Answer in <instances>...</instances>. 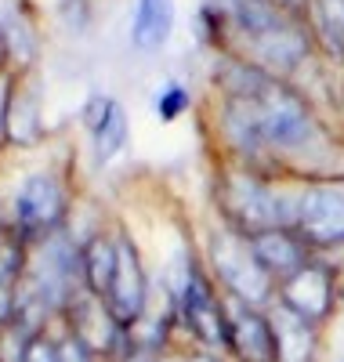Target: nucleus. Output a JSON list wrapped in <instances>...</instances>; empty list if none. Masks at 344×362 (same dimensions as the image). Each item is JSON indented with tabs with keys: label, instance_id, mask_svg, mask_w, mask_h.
<instances>
[{
	"label": "nucleus",
	"instance_id": "39448f33",
	"mask_svg": "<svg viewBox=\"0 0 344 362\" xmlns=\"http://www.w3.org/2000/svg\"><path fill=\"white\" fill-rule=\"evenodd\" d=\"M174 297L185 312V322L193 326V334L210 344V348H229V312L217 305L210 283L196 264L181 268V279L174 283Z\"/></svg>",
	"mask_w": 344,
	"mask_h": 362
},
{
	"label": "nucleus",
	"instance_id": "4468645a",
	"mask_svg": "<svg viewBox=\"0 0 344 362\" xmlns=\"http://www.w3.org/2000/svg\"><path fill=\"white\" fill-rule=\"evenodd\" d=\"M272 329H275V362H311V355H316V326L308 319L279 305V312L272 315Z\"/></svg>",
	"mask_w": 344,
	"mask_h": 362
},
{
	"label": "nucleus",
	"instance_id": "f257e3e1",
	"mask_svg": "<svg viewBox=\"0 0 344 362\" xmlns=\"http://www.w3.org/2000/svg\"><path fill=\"white\" fill-rule=\"evenodd\" d=\"M297 203L287 196H279L265 177L250 174V170H232L217 181V206L229 221V228L254 235L265 228H294L297 225Z\"/></svg>",
	"mask_w": 344,
	"mask_h": 362
},
{
	"label": "nucleus",
	"instance_id": "423d86ee",
	"mask_svg": "<svg viewBox=\"0 0 344 362\" xmlns=\"http://www.w3.org/2000/svg\"><path fill=\"white\" fill-rule=\"evenodd\" d=\"M333 297H337L333 272L319 261H308L304 268H297L294 276L279 283V305L301 319H308L311 326L323 322L333 312Z\"/></svg>",
	"mask_w": 344,
	"mask_h": 362
},
{
	"label": "nucleus",
	"instance_id": "f03ea898",
	"mask_svg": "<svg viewBox=\"0 0 344 362\" xmlns=\"http://www.w3.org/2000/svg\"><path fill=\"white\" fill-rule=\"evenodd\" d=\"M250 102H254V112H258L265 148H275V153H297V148L311 145V138H316V119H311L304 98L294 87L268 76Z\"/></svg>",
	"mask_w": 344,
	"mask_h": 362
},
{
	"label": "nucleus",
	"instance_id": "2eb2a0df",
	"mask_svg": "<svg viewBox=\"0 0 344 362\" xmlns=\"http://www.w3.org/2000/svg\"><path fill=\"white\" fill-rule=\"evenodd\" d=\"M171 25H174V0H138L131 40H134L138 51L152 54L167 44Z\"/></svg>",
	"mask_w": 344,
	"mask_h": 362
},
{
	"label": "nucleus",
	"instance_id": "a211bd4d",
	"mask_svg": "<svg viewBox=\"0 0 344 362\" xmlns=\"http://www.w3.org/2000/svg\"><path fill=\"white\" fill-rule=\"evenodd\" d=\"M18 362H66V358H62V348L51 344L47 337H29V344H25Z\"/></svg>",
	"mask_w": 344,
	"mask_h": 362
},
{
	"label": "nucleus",
	"instance_id": "20e7f679",
	"mask_svg": "<svg viewBox=\"0 0 344 362\" xmlns=\"http://www.w3.org/2000/svg\"><path fill=\"white\" fill-rule=\"evenodd\" d=\"M308 247H340L344 243V181L326 177L311 181L297 203V225Z\"/></svg>",
	"mask_w": 344,
	"mask_h": 362
},
{
	"label": "nucleus",
	"instance_id": "6e6552de",
	"mask_svg": "<svg viewBox=\"0 0 344 362\" xmlns=\"http://www.w3.org/2000/svg\"><path fill=\"white\" fill-rule=\"evenodd\" d=\"M229 348L243 362H275V329L254 305L232 297L229 305Z\"/></svg>",
	"mask_w": 344,
	"mask_h": 362
},
{
	"label": "nucleus",
	"instance_id": "f3484780",
	"mask_svg": "<svg viewBox=\"0 0 344 362\" xmlns=\"http://www.w3.org/2000/svg\"><path fill=\"white\" fill-rule=\"evenodd\" d=\"M319 33L333 54H344V0H311Z\"/></svg>",
	"mask_w": 344,
	"mask_h": 362
},
{
	"label": "nucleus",
	"instance_id": "0eeeda50",
	"mask_svg": "<svg viewBox=\"0 0 344 362\" xmlns=\"http://www.w3.org/2000/svg\"><path fill=\"white\" fill-rule=\"evenodd\" d=\"M102 300H105L109 315L123 329H131L145 315V272H142V257H138L131 239H120L116 276H113V283H109V290H105Z\"/></svg>",
	"mask_w": 344,
	"mask_h": 362
},
{
	"label": "nucleus",
	"instance_id": "dca6fc26",
	"mask_svg": "<svg viewBox=\"0 0 344 362\" xmlns=\"http://www.w3.org/2000/svg\"><path fill=\"white\" fill-rule=\"evenodd\" d=\"M116 261H120V243H113L109 235H91L84 250H80V272H84V286L105 297L113 276H116Z\"/></svg>",
	"mask_w": 344,
	"mask_h": 362
},
{
	"label": "nucleus",
	"instance_id": "9b49d317",
	"mask_svg": "<svg viewBox=\"0 0 344 362\" xmlns=\"http://www.w3.org/2000/svg\"><path fill=\"white\" fill-rule=\"evenodd\" d=\"M250 47H254L258 62H261L265 69H275V73L297 69V66L304 62V54L311 51L308 33H304L294 18H283L279 25H272L268 33L254 37V40H250Z\"/></svg>",
	"mask_w": 344,
	"mask_h": 362
},
{
	"label": "nucleus",
	"instance_id": "6ab92c4d",
	"mask_svg": "<svg viewBox=\"0 0 344 362\" xmlns=\"http://www.w3.org/2000/svg\"><path fill=\"white\" fill-rule=\"evenodd\" d=\"M185 105H189V95H185L181 83H171L164 95H160V102H156V109H160V119H178Z\"/></svg>",
	"mask_w": 344,
	"mask_h": 362
},
{
	"label": "nucleus",
	"instance_id": "1a4fd4ad",
	"mask_svg": "<svg viewBox=\"0 0 344 362\" xmlns=\"http://www.w3.org/2000/svg\"><path fill=\"white\" fill-rule=\"evenodd\" d=\"M62 218V189L58 181L33 174L22 181V189L15 196V221L22 235H33V232H51Z\"/></svg>",
	"mask_w": 344,
	"mask_h": 362
},
{
	"label": "nucleus",
	"instance_id": "f8f14e48",
	"mask_svg": "<svg viewBox=\"0 0 344 362\" xmlns=\"http://www.w3.org/2000/svg\"><path fill=\"white\" fill-rule=\"evenodd\" d=\"M69 319H73V337H76L91 355H95V351H109L116 329H123V326L109 315L105 300L95 297L91 290H87L84 300H80V297L69 300Z\"/></svg>",
	"mask_w": 344,
	"mask_h": 362
},
{
	"label": "nucleus",
	"instance_id": "7ed1b4c3",
	"mask_svg": "<svg viewBox=\"0 0 344 362\" xmlns=\"http://www.w3.org/2000/svg\"><path fill=\"white\" fill-rule=\"evenodd\" d=\"M210 257H214V268L217 276H222V283L229 286V293L236 300H243V305H265V300L272 297V276L261 268V261L254 257V250H250V239L236 228H225L217 232L210 239Z\"/></svg>",
	"mask_w": 344,
	"mask_h": 362
},
{
	"label": "nucleus",
	"instance_id": "aec40b11",
	"mask_svg": "<svg viewBox=\"0 0 344 362\" xmlns=\"http://www.w3.org/2000/svg\"><path fill=\"white\" fill-rule=\"evenodd\" d=\"M275 4L283 8V11H301V8L308 4V0H275Z\"/></svg>",
	"mask_w": 344,
	"mask_h": 362
},
{
	"label": "nucleus",
	"instance_id": "ddd939ff",
	"mask_svg": "<svg viewBox=\"0 0 344 362\" xmlns=\"http://www.w3.org/2000/svg\"><path fill=\"white\" fill-rule=\"evenodd\" d=\"M84 119H87L91 134H95L98 160L102 163L113 160L120 148H123V141H127V112H123L120 102H113V98H95V102L87 105Z\"/></svg>",
	"mask_w": 344,
	"mask_h": 362
},
{
	"label": "nucleus",
	"instance_id": "9d476101",
	"mask_svg": "<svg viewBox=\"0 0 344 362\" xmlns=\"http://www.w3.org/2000/svg\"><path fill=\"white\" fill-rule=\"evenodd\" d=\"M246 239H250L254 257L261 261V268L268 272L272 279H279V283L311 261L308 257V243L301 239L297 228H265V232H254Z\"/></svg>",
	"mask_w": 344,
	"mask_h": 362
}]
</instances>
